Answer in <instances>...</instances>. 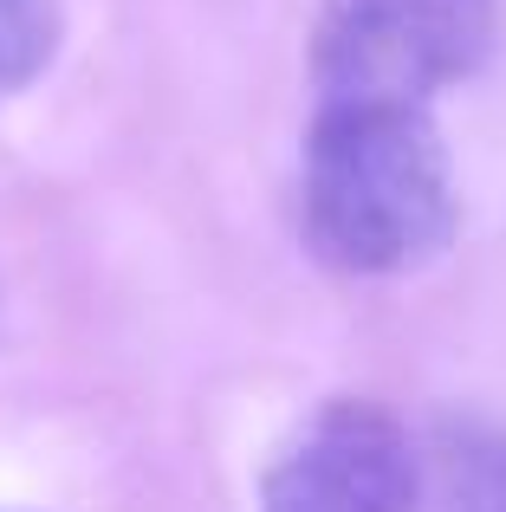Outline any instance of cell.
Returning <instances> with one entry per match:
<instances>
[{"instance_id":"6da1fadb","label":"cell","mask_w":506,"mask_h":512,"mask_svg":"<svg viewBox=\"0 0 506 512\" xmlns=\"http://www.w3.org/2000/svg\"><path fill=\"white\" fill-rule=\"evenodd\" d=\"M455 169L429 111L409 104H318L305 130L299 221L338 273H416L455 234Z\"/></svg>"},{"instance_id":"3957f363","label":"cell","mask_w":506,"mask_h":512,"mask_svg":"<svg viewBox=\"0 0 506 512\" xmlns=\"http://www.w3.org/2000/svg\"><path fill=\"white\" fill-rule=\"evenodd\" d=\"M422 474L409 435L383 402L331 396L273 454L260 512H416Z\"/></svg>"},{"instance_id":"7a4b0ae2","label":"cell","mask_w":506,"mask_h":512,"mask_svg":"<svg viewBox=\"0 0 506 512\" xmlns=\"http://www.w3.org/2000/svg\"><path fill=\"white\" fill-rule=\"evenodd\" d=\"M500 0H325L312 20L318 104H409L429 111L500 52Z\"/></svg>"},{"instance_id":"277c9868","label":"cell","mask_w":506,"mask_h":512,"mask_svg":"<svg viewBox=\"0 0 506 512\" xmlns=\"http://www.w3.org/2000/svg\"><path fill=\"white\" fill-rule=\"evenodd\" d=\"M429 512H506V428H448L435 441Z\"/></svg>"},{"instance_id":"5b68a950","label":"cell","mask_w":506,"mask_h":512,"mask_svg":"<svg viewBox=\"0 0 506 512\" xmlns=\"http://www.w3.org/2000/svg\"><path fill=\"white\" fill-rule=\"evenodd\" d=\"M59 52V0H0V104L20 98Z\"/></svg>"}]
</instances>
